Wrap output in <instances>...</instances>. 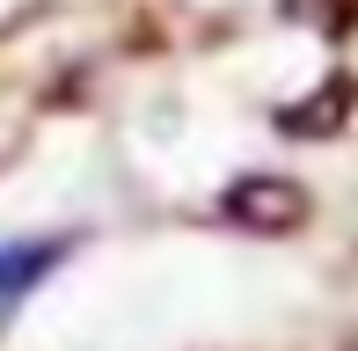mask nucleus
I'll list each match as a JSON object with an SVG mask.
<instances>
[{
    "label": "nucleus",
    "instance_id": "2",
    "mask_svg": "<svg viewBox=\"0 0 358 351\" xmlns=\"http://www.w3.org/2000/svg\"><path fill=\"white\" fill-rule=\"evenodd\" d=\"M59 257H66V242H8L0 249V322L44 285V271H52Z\"/></svg>",
    "mask_w": 358,
    "mask_h": 351
},
{
    "label": "nucleus",
    "instance_id": "1",
    "mask_svg": "<svg viewBox=\"0 0 358 351\" xmlns=\"http://www.w3.org/2000/svg\"><path fill=\"white\" fill-rule=\"evenodd\" d=\"M227 205H234V220H249V227H264V234L300 227V213H307V198H300L292 183H278V176H249Z\"/></svg>",
    "mask_w": 358,
    "mask_h": 351
}]
</instances>
